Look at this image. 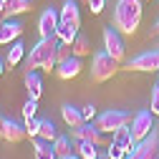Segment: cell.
<instances>
[{
  "instance_id": "obj_1",
  "label": "cell",
  "mask_w": 159,
  "mask_h": 159,
  "mask_svg": "<svg viewBox=\"0 0 159 159\" xmlns=\"http://www.w3.org/2000/svg\"><path fill=\"white\" fill-rule=\"evenodd\" d=\"M142 3L144 0H116V8H114V25L126 33L134 35L139 23H142Z\"/></svg>"
},
{
  "instance_id": "obj_2",
  "label": "cell",
  "mask_w": 159,
  "mask_h": 159,
  "mask_svg": "<svg viewBox=\"0 0 159 159\" xmlns=\"http://www.w3.org/2000/svg\"><path fill=\"white\" fill-rule=\"evenodd\" d=\"M58 38H41L28 53V68L35 71V68H43L46 63L53 61V56H56V48H58Z\"/></svg>"
},
{
  "instance_id": "obj_3",
  "label": "cell",
  "mask_w": 159,
  "mask_h": 159,
  "mask_svg": "<svg viewBox=\"0 0 159 159\" xmlns=\"http://www.w3.org/2000/svg\"><path fill=\"white\" fill-rule=\"evenodd\" d=\"M116 71H119V61H116L111 53H106V51L93 53V58H91V81L104 84V81H109Z\"/></svg>"
},
{
  "instance_id": "obj_4",
  "label": "cell",
  "mask_w": 159,
  "mask_h": 159,
  "mask_svg": "<svg viewBox=\"0 0 159 159\" xmlns=\"http://www.w3.org/2000/svg\"><path fill=\"white\" fill-rule=\"evenodd\" d=\"M71 136L76 139V142H91L98 149L109 147L114 142V139H109L106 131H101V129L96 126V121H84V124H78V126H71Z\"/></svg>"
},
{
  "instance_id": "obj_5",
  "label": "cell",
  "mask_w": 159,
  "mask_h": 159,
  "mask_svg": "<svg viewBox=\"0 0 159 159\" xmlns=\"http://www.w3.org/2000/svg\"><path fill=\"white\" fill-rule=\"evenodd\" d=\"M131 114L129 111H121V109H109V111H104V114H98L96 116V126L101 129V131H106V134H114L116 129H121V126H126V124H131Z\"/></svg>"
},
{
  "instance_id": "obj_6",
  "label": "cell",
  "mask_w": 159,
  "mask_h": 159,
  "mask_svg": "<svg viewBox=\"0 0 159 159\" xmlns=\"http://www.w3.org/2000/svg\"><path fill=\"white\" fill-rule=\"evenodd\" d=\"M134 159H159V126H154L142 142L134 147Z\"/></svg>"
},
{
  "instance_id": "obj_7",
  "label": "cell",
  "mask_w": 159,
  "mask_h": 159,
  "mask_svg": "<svg viewBox=\"0 0 159 159\" xmlns=\"http://www.w3.org/2000/svg\"><path fill=\"white\" fill-rule=\"evenodd\" d=\"M104 51L111 53L119 63L124 61V53H126V46H124V38H121V30L116 25H106L104 28Z\"/></svg>"
},
{
  "instance_id": "obj_8",
  "label": "cell",
  "mask_w": 159,
  "mask_h": 159,
  "mask_svg": "<svg viewBox=\"0 0 159 159\" xmlns=\"http://www.w3.org/2000/svg\"><path fill=\"white\" fill-rule=\"evenodd\" d=\"M58 23H61V13H58L53 5L46 8L41 13V18H38V33H41V38H58L56 35Z\"/></svg>"
},
{
  "instance_id": "obj_9",
  "label": "cell",
  "mask_w": 159,
  "mask_h": 159,
  "mask_svg": "<svg viewBox=\"0 0 159 159\" xmlns=\"http://www.w3.org/2000/svg\"><path fill=\"white\" fill-rule=\"evenodd\" d=\"M157 124H154V114L152 111H139V114H134V119H131V136H134V142H142V139L154 129Z\"/></svg>"
},
{
  "instance_id": "obj_10",
  "label": "cell",
  "mask_w": 159,
  "mask_h": 159,
  "mask_svg": "<svg viewBox=\"0 0 159 159\" xmlns=\"http://www.w3.org/2000/svg\"><path fill=\"white\" fill-rule=\"evenodd\" d=\"M126 68L129 71H159V48L139 53L136 58H131L126 63Z\"/></svg>"
},
{
  "instance_id": "obj_11",
  "label": "cell",
  "mask_w": 159,
  "mask_h": 159,
  "mask_svg": "<svg viewBox=\"0 0 159 159\" xmlns=\"http://www.w3.org/2000/svg\"><path fill=\"white\" fill-rule=\"evenodd\" d=\"M20 35H23V25L18 23V20H13V18H5L3 25H0V46L15 43Z\"/></svg>"
},
{
  "instance_id": "obj_12",
  "label": "cell",
  "mask_w": 159,
  "mask_h": 159,
  "mask_svg": "<svg viewBox=\"0 0 159 159\" xmlns=\"http://www.w3.org/2000/svg\"><path fill=\"white\" fill-rule=\"evenodd\" d=\"M81 68H84L81 56H71L68 61H63V63L56 66V76L61 78V81H71V78H76L78 73H81Z\"/></svg>"
},
{
  "instance_id": "obj_13",
  "label": "cell",
  "mask_w": 159,
  "mask_h": 159,
  "mask_svg": "<svg viewBox=\"0 0 159 159\" xmlns=\"http://www.w3.org/2000/svg\"><path fill=\"white\" fill-rule=\"evenodd\" d=\"M25 136H28L25 124H20V121H13V119H5V124H3V139H5V142L18 144V142H23Z\"/></svg>"
},
{
  "instance_id": "obj_14",
  "label": "cell",
  "mask_w": 159,
  "mask_h": 159,
  "mask_svg": "<svg viewBox=\"0 0 159 159\" xmlns=\"http://www.w3.org/2000/svg\"><path fill=\"white\" fill-rule=\"evenodd\" d=\"M23 84H25V91H28V98H41L43 96V81H41V76H38L35 71H25V76H23Z\"/></svg>"
},
{
  "instance_id": "obj_15",
  "label": "cell",
  "mask_w": 159,
  "mask_h": 159,
  "mask_svg": "<svg viewBox=\"0 0 159 159\" xmlns=\"http://www.w3.org/2000/svg\"><path fill=\"white\" fill-rule=\"evenodd\" d=\"M111 139H114V144L124 147L129 154H131V152H134V147H136L134 136H131V124H126V126H121V129H116V131L111 134Z\"/></svg>"
},
{
  "instance_id": "obj_16",
  "label": "cell",
  "mask_w": 159,
  "mask_h": 159,
  "mask_svg": "<svg viewBox=\"0 0 159 159\" xmlns=\"http://www.w3.org/2000/svg\"><path fill=\"white\" fill-rule=\"evenodd\" d=\"M58 13H61V20H68V23H73V25H81V10H78V3H76V0H66Z\"/></svg>"
},
{
  "instance_id": "obj_17",
  "label": "cell",
  "mask_w": 159,
  "mask_h": 159,
  "mask_svg": "<svg viewBox=\"0 0 159 159\" xmlns=\"http://www.w3.org/2000/svg\"><path fill=\"white\" fill-rule=\"evenodd\" d=\"M73 136H63V134H58L56 136V142H53V152H56V159H61V157H68L76 152V142H71Z\"/></svg>"
},
{
  "instance_id": "obj_18",
  "label": "cell",
  "mask_w": 159,
  "mask_h": 159,
  "mask_svg": "<svg viewBox=\"0 0 159 159\" xmlns=\"http://www.w3.org/2000/svg\"><path fill=\"white\" fill-rule=\"evenodd\" d=\"M56 35H58V41H61V43H71L73 46V41L78 38V25H73L68 20H61V23H58Z\"/></svg>"
},
{
  "instance_id": "obj_19",
  "label": "cell",
  "mask_w": 159,
  "mask_h": 159,
  "mask_svg": "<svg viewBox=\"0 0 159 159\" xmlns=\"http://www.w3.org/2000/svg\"><path fill=\"white\" fill-rule=\"evenodd\" d=\"M61 116H63V121L68 126H78V124H84V111L73 106V104H63L61 106Z\"/></svg>"
},
{
  "instance_id": "obj_20",
  "label": "cell",
  "mask_w": 159,
  "mask_h": 159,
  "mask_svg": "<svg viewBox=\"0 0 159 159\" xmlns=\"http://www.w3.org/2000/svg\"><path fill=\"white\" fill-rule=\"evenodd\" d=\"M33 8L30 0H5V18H15V15H23Z\"/></svg>"
},
{
  "instance_id": "obj_21",
  "label": "cell",
  "mask_w": 159,
  "mask_h": 159,
  "mask_svg": "<svg viewBox=\"0 0 159 159\" xmlns=\"http://www.w3.org/2000/svg\"><path fill=\"white\" fill-rule=\"evenodd\" d=\"M33 149H35V157H38V159H41V157H46V159H56L53 142H48V139H43V136H35V139H33Z\"/></svg>"
},
{
  "instance_id": "obj_22",
  "label": "cell",
  "mask_w": 159,
  "mask_h": 159,
  "mask_svg": "<svg viewBox=\"0 0 159 159\" xmlns=\"http://www.w3.org/2000/svg\"><path fill=\"white\" fill-rule=\"evenodd\" d=\"M23 56H25V46L20 43V38H18L15 43H10V48H8V58H5V63L13 68V66H18L23 61Z\"/></svg>"
},
{
  "instance_id": "obj_23",
  "label": "cell",
  "mask_w": 159,
  "mask_h": 159,
  "mask_svg": "<svg viewBox=\"0 0 159 159\" xmlns=\"http://www.w3.org/2000/svg\"><path fill=\"white\" fill-rule=\"evenodd\" d=\"M76 152L81 154V159H98V147L91 142H76Z\"/></svg>"
},
{
  "instance_id": "obj_24",
  "label": "cell",
  "mask_w": 159,
  "mask_h": 159,
  "mask_svg": "<svg viewBox=\"0 0 159 159\" xmlns=\"http://www.w3.org/2000/svg\"><path fill=\"white\" fill-rule=\"evenodd\" d=\"M91 53V43H89V38L86 35H81V33H78V38H76V41H73V56H89Z\"/></svg>"
},
{
  "instance_id": "obj_25",
  "label": "cell",
  "mask_w": 159,
  "mask_h": 159,
  "mask_svg": "<svg viewBox=\"0 0 159 159\" xmlns=\"http://www.w3.org/2000/svg\"><path fill=\"white\" fill-rule=\"evenodd\" d=\"M38 136H43V139H48V142H56V136H58V131H56V124L51 121V119H41V134Z\"/></svg>"
},
{
  "instance_id": "obj_26",
  "label": "cell",
  "mask_w": 159,
  "mask_h": 159,
  "mask_svg": "<svg viewBox=\"0 0 159 159\" xmlns=\"http://www.w3.org/2000/svg\"><path fill=\"white\" fill-rule=\"evenodd\" d=\"M71 56H73V46H71V43H58V48H56V56H53V61H56V66H58V63L68 61Z\"/></svg>"
},
{
  "instance_id": "obj_27",
  "label": "cell",
  "mask_w": 159,
  "mask_h": 159,
  "mask_svg": "<svg viewBox=\"0 0 159 159\" xmlns=\"http://www.w3.org/2000/svg\"><path fill=\"white\" fill-rule=\"evenodd\" d=\"M23 124H25V131H28V136H38V134H41V119H23Z\"/></svg>"
},
{
  "instance_id": "obj_28",
  "label": "cell",
  "mask_w": 159,
  "mask_h": 159,
  "mask_svg": "<svg viewBox=\"0 0 159 159\" xmlns=\"http://www.w3.org/2000/svg\"><path fill=\"white\" fill-rule=\"evenodd\" d=\"M106 154H109V159H126V157H129V152H126L124 147H119V144H114V142L106 147Z\"/></svg>"
},
{
  "instance_id": "obj_29",
  "label": "cell",
  "mask_w": 159,
  "mask_h": 159,
  "mask_svg": "<svg viewBox=\"0 0 159 159\" xmlns=\"http://www.w3.org/2000/svg\"><path fill=\"white\" fill-rule=\"evenodd\" d=\"M35 111H38V101L35 98H28V101L23 104V119H33Z\"/></svg>"
},
{
  "instance_id": "obj_30",
  "label": "cell",
  "mask_w": 159,
  "mask_h": 159,
  "mask_svg": "<svg viewBox=\"0 0 159 159\" xmlns=\"http://www.w3.org/2000/svg\"><path fill=\"white\" fill-rule=\"evenodd\" d=\"M152 114L159 116V84L152 86Z\"/></svg>"
},
{
  "instance_id": "obj_31",
  "label": "cell",
  "mask_w": 159,
  "mask_h": 159,
  "mask_svg": "<svg viewBox=\"0 0 159 159\" xmlns=\"http://www.w3.org/2000/svg\"><path fill=\"white\" fill-rule=\"evenodd\" d=\"M81 111H84V121H96V106L93 104L81 106Z\"/></svg>"
},
{
  "instance_id": "obj_32",
  "label": "cell",
  "mask_w": 159,
  "mask_h": 159,
  "mask_svg": "<svg viewBox=\"0 0 159 159\" xmlns=\"http://www.w3.org/2000/svg\"><path fill=\"white\" fill-rule=\"evenodd\" d=\"M104 8H106V0H89V10H91L93 15H98Z\"/></svg>"
},
{
  "instance_id": "obj_33",
  "label": "cell",
  "mask_w": 159,
  "mask_h": 159,
  "mask_svg": "<svg viewBox=\"0 0 159 159\" xmlns=\"http://www.w3.org/2000/svg\"><path fill=\"white\" fill-rule=\"evenodd\" d=\"M61 159H81V154H78V152H73V154H68V157H61Z\"/></svg>"
},
{
  "instance_id": "obj_34",
  "label": "cell",
  "mask_w": 159,
  "mask_h": 159,
  "mask_svg": "<svg viewBox=\"0 0 159 159\" xmlns=\"http://www.w3.org/2000/svg\"><path fill=\"white\" fill-rule=\"evenodd\" d=\"M3 124H5V116L0 114V136H3Z\"/></svg>"
},
{
  "instance_id": "obj_35",
  "label": "cell",
  "mask_w": 159,
  "mask_h": 159,
  "mask_svg": "<svg viewBox=\"0 0 159 159\" xmlns=\"http://www.w3.org/2000/svg\"><path fill=\"white\" fill-rule=\"evenodd\" d=\"M3 66H8V63H5V61H0V76H3V71H5Z\"/></svg>"
},
{
  "instance_id": "obj_36",
  "label": "cell",
  "mask_w": 159,
  "mask_h": 159,
  "mask_svg": "<svg viewBox=\"0 0 159 159\" xmlns=\"http://www.w3.org/2000/svg\"><path fill=\"white\" fill-rule=\"evenodd\" d=\"M3 20H5V15H0V25H3Z\"/></svg>"
},
{
  "instance_id": "obj_37",
  "label": "cell",
  "mask_w": 159,
  "mask_h": 159,
  "mask_svg": "<svg viewBox=\"0 0 159 159\" xmlns=\"http://www.w3.org/2000/svg\"><path fill=\"white\" fill-rule=\"evenodd\" d=\"M126 159H134V154H129V157H126Z\"/></svg>"
},
{
  "instance_id": "obj_38",
  "label": "cell",
  "mask_w": 159,
  "mask_h": 159,
  "mask_svg": "<svg viewBox=\"0 0 159 159\" xmlns=\"http://www.w3.org/2000/svg\"><path fill=\"white\" fill-rule=\"evenodd\" d=\"M157 78H159V71H157Z\"/></svg>"
},
{
  "instance_id": "obj_39",
  "label": "cell",
  "mask_w": 159,
  "mask_h": 159,
  "mask_svg": "<svg viewBox=\"0 0 159 159\" xmlns=\"http://www.w3.org/2000/svg\"><path fill=\"white\" fill-rule=\"evenodd\" d=\"M41 159H46V157H41Z\"/></svg>"
}]
</instances>
